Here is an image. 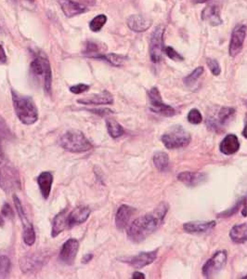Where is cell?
Here are the masks:
<instances>
[{"label":"cell","instance_id":"cell-1","mask_svg":"<svg viewBox=\"0 0 247 279\" xmlns=\"http://www.w3.org/2000/svg\"><path fill=\"white\" fill-rule=\"evenodd\" d=\"M168 206L166 203H161L152 213L133 221L128 229V237L134 243H140L154 233L164 223L167 213Z\"/></svg>","mask_w":247,"mask_h":279},{"label":"cell","instance_id":"cell-2","mask_svg":"<svg viewBox=\"0 0 247 279\" xmlns=\"http://www.w3.org/2000/svg\"><path fill=\"white\" fill-rule=\"evenodd\" d=\"M12 103L19 120L25 125H33L38 119V110L31 97L20 94L15 90H11Z\"/></svg>","mask_w":247,"mask_h":279},{"label":"cell","instance_id":"cell-3","mask_svg":"<svg viewBox=\"0 0 247 279\" xmlns=\"http://www.w3.org/2000/svg\"><path fill=\"white\" fill-rule=\"evenodd\" d=\"M22 186L21 178L16 167L0 152V187L4 192L14 193Z\"/></svg>","mask_w":247,"mask_h":279},{"label":"cell","instance_id":"cell-4","mask_svg":"<svg viewBox=\"0 0 247 279\" xmlns=\"http://www.w3.org/2000/svg\"><path fill=\"white\" fill-rule=\"evenodd\" d=\"M30 72L35 78L43 79L44 88L48 93H50L52 91V67L45 53H35V57L30 64Z\"/></svg>","mask_w":247,"mask_h":279},{"label":"cell","instance_id":"cell-5","mask_svg":"<svg viewBox=\"0 0 247 279\" xmlns=\"http://www.w3.org/2000/svg\"><path fill=\"white\" fill-rule=\"evenodd\" d=\"M60 146L71 153H84L93 148V145L79 131H69L59 140Z\"/></svg>","mask_w":247,"mask_h":279},{"label":"cell","instance_id":"cell-6","mask_svg":"<svg viewBox=\"0 0 247 279\" xmlns=\"http://www.w3.org/2000/svg\"><path fill=\"white\" fill-rule=\"evenodd\" d=\"M163 143L167 149L186 147L192 140L191 134L181 126H173L162 136Z\"/></svg>","mask_w":247,"mask_h":279},{"label":"cell","instance_id":"cell-7","mask_svg":"<svg viewBox=\"0 0 247 279\" xmlns=\"http://www.w3.org/2000/svg\"><path fill=\"white\" fill-rule=\"evenodd\" d=\"M165 28L164 26L155 27L150 39V56L154 63L162 60L163 53L165 52L164 46V34Z\"/></svg>","mask_w":247,"mask_h":279},{"label":"cell","instance_id":"cell-8","mask_svg":"<svg viewBox=\"0 0 247 279\" xmlns=\"http://www.w3.org/2000/svg\"><path fill=\"white\" fill-rule=\"evenodd\" d=\"M235 109L232 107H221L217 114L208 116L206 119V126L209 130L220 132L223 128L230 122V118L234 115Z\"/></svg>","mask_w":247,"mask_h":279},{"label":"cell","instance_id":"cell-9","mask_svg":"<svg viewBox=\"0 0 247 279\" xmlns=\"http://www.w3.org/2000/svg\"><path fill=\"white\" fill-rule=\"evenodd\" d=\"M13 201H14V205H15V208H16L18 214H19V217L21 219L22 223H23L24 241H25V243L27 246H33L34 244V242H35V233H34L33 224L31 223V222L29 221V219L27 217L26 211L23 208L22 202L19 199V197H18L16 195H13Z\"/></svg>","mask_w":247,"mask_h":279},{"label":"cell","instance_id":"cell-10","mask_svg":"<svg viewBox=\"0 0 247 279\" xmlns=\"http://www.w3.org/2000/svg\"><path fill=\"white\" fill-rule=\"evenodd\" d=\"M150 100V109L155 113H159L164 116H173L176 111L170 105H165L163 102L161 93L157 87H153L148 91Z\"/></svg>","mask_w":247,"mask_h":279},{"label":"cell","instance_id":"cell-11","mask_svg":"<svg viewBox=\"0 0 247 279\" xmlns=\"http://www.w3.org/2000/svg\"><path fill=\"white\" fill-rule=\"evenodd\" d=\"M228 255L225 251H220L215 253L212 258H210L203 266L202 273L206 279L213 278L226 265Z\"/></svg>","mask_w":247,"mask_h":279},{"label":"cell","instance_id":"cell-12","mask_svg":"<svg viewBox=\"0 0 247 279\" xmlns=\"http://www.w3.org/2000/svg\"><path fill=\"white\" fill-rule=\"evenodd\" d=\"M247 36V27L244 25H239L232 31L230 38L229 53L230 57L234 58L242 52L243 46Z\"/></svg>","mask_w":247,"mask_h":279},{"label":"cell","instance_id":"cell-13","mask_svg":"<svg viewBox=\"0 0 247 279\" xmlns=\"http://www.w3.org/2000/svg\"><path fill=\"white\" fill-rule=\"evenodd\" d=\"M157 252H158V250H155L153 251H148V252H140L136 256L124 258L122 259V262L128 263L130 266L136 269H142L146 266L150 265L151 263H153L156 260Z\"/></svg>","mask_w":247,"mask_h":279},{"label":"cell","instance_id":"cell-14","mask_svg":"<svg viewBox=\"0 0 247 279\" xmlns=\"http://www.w3.org/2000/svg\"><path fill=\"white\" fill-rule=\"evenodd\" d=\"M86 2H89V0H59L63 13L69 18L85 12L88 9Z\"/></svg>","mask_w":247,"mask_h":279},{"label":"cell","instance_id":"cell-15","mask_svg":"<svg viewBox=\"0 0 247 279\" xmlns=\"http://www.w3.org/2000/svg\"><path fill=\"white\" fill-rule=\"evenodd\" d=\"M79 249V242L75 238L68 239L60 250V262L66 265H72L77 257V252Z\"/></svg>","mask_w":247,"mask_h":279},{"label":"cell","instance_id":"cell-16","mask_svg":"<svg viewBox=\"0 0 247 279\" xmlns=\"http://www.w3.org/2000/svg\"><path fill=\"white\" fill-rule=\"evenodd\" d=\"M44 263H45V258H43L42 256L32 254V255H27L23 259H21L20 265H21V270L25 274H31L40 269L44 265Z\"/></svg>","mask_w":247,"mask_h":279},{"label":"cell","instance_id":"cell-17","mask_svg":"<svg viewBox=\"0 0 247 279\" xmlns=\"http://www.w3.org/2000/svg\"><path fill=\"white\" fill-rule=\"evenodd\" d=\"M77 103L85 105H112L113 97L111 96L110 92H108L107 90H104L101 93L85 97L84 99H79L77 100Z\"/></svg>","mask_w":247,"mask_h":279},{"label":"cell","instance_id":"cell-18","mask_svg":"<svg viewBox=\"0 0 247 279\" xmlns=\"http://www.w3.org/2000/svg\"><path fill=\"white\" fill-rule=\"evenodd\" d=\"M135 211L136 209L132 207H129L128 205L120 206L115 216V225L118 230L122 231L128 226V223L131 217L133 216V214L135 213Z\"/></svg>","mask_w":247,"mask_h":279},{"label":"cell","instance_id":"cell-19","mask_svg":"<svg viewBox=\"0 0 247 279\" xmlns=\"http://www.w3.org/2000/svg\"><path fill=\"white\" fill-rule=\"evenodd\" d=\"M90 215V209L87 207H77L68 213L69 228L84 223Z\"/></svg>","mask_w":247,"mask_h":279},{"label":"cell","instance_id":"cell-20","mask_svg":"<svg viewBox=\"0 0 247 279\" xmlns=\"http://www.w3.org/2000/svg\"><path fill=\"white\" fill-rule=\"evenodd\" d=\"M216 222H190L183 224V229L189 234H202L212 230L216 226Z\"/></svg>","mask_w":247,"mask_h":279},{"label":"cell","instance_id":"cell-21","mask_svg":"<svg viewBox=\"0 0 247 279\" xmlns=\"http://www.w3.org/2000/svg\"><path fill=\"white\" fill-rule=\"evenodd\" d=\"M179 182L184 183L188 187H194L206 180V174L202 172H192L184 171L178 175Z\"/></svg>","mask_w":247,"mask_h":279},{"label":"cell","instance_id":"cell-22","mask_svg":"<svg viewBox=\"0 0 247 279\" xmlns=\"http://www.w3.org/2000/svg\"><path fill=\"white\" fill-rule=\"evenodd\" d=\"M240 146L241 144L238 137L235 134H228L224 139L222 140L220 145V150L222 154L226 156H230L238 152Z\"/></svg>","mask_w":247,"mask_h":279},{"label":"cell","instance_id":"cell-23","mask_svg":"<svg viewBox=\"0 0 247 279\" xmlns=\"http://www.w3.org/2000/svg\"><path fill=\"white\" fill-rule=\"evenodd\" d=\"M202 19L212 27H218L222 24L220 9L217 5L207 6L202 12Z\"/></svg>","mask_w":247,"mask_h":279},{"label":"cell","instance_id":"cell-24","mask_svg":"<svg viewBox=\"0 0 247 279\" xmlns=\"http://www.w3.org/2000/svg\"><path fill=\"white\" fill-rule=\"evenodd\" d=\"M69 228L68 211L67 209H63L59 214L55 216L52 222V236L54 238L59 236L61 232Z\"/></svg>","mask_w":247,"mask_h":279},{"label":"cell","instance_id":"cell-25","mask_svg":"<svg viewBox=\"0 0 247 279\" xmlns=\"http://www.w3.org/2000/svg\"><path fill=\"white\" fill-rule=\"evenodd\" d=\"M128 26L132 31L142 33L151 27L152 21L141 15H131L128 19Z\"/></svg>","mask_w":247,"mask_h":279},{"label":"cell","instance_id":"cell-26","mask_svg":"<svg viewBox=\"0 0 247 279\" xmlns=\"http://www.w3.org/2000/svg\"><path fill=\"white\" fill-rule=\"evenodd\" d=\"M40 192L45 199H48L51 191H52V183H53V175L50 171H44L40 173L36 179Z\"/></svg>","mask_w":247,"mask_h":279},{"label":"cell","instance_id":"cell-27","mask_svg":"<svg viewBox=\"0 0 247 279\" xmlns=\"http://www.w3.org/2000/svg\"><path fill=\"white\" fill-rule=\"evenodd\" d=\"M230 236L231 240L237 244L247 241V223L234 225L230 230Z\"/></svg>","mask_w":247,"mask_h":279},{"label":"cell","instance_id":"cell-28","mask_svg":"<svg viewBox=\"0 0 247 279\" xmlns=\"http://www.w3.org/2000/svg\"><path fill=\"white\" fill-rule=\"evenodd\" d=\"M154 164L159 171H165L169 166V157L165 152H156L154 156Z\"/></svg>","mask_w":247,"mask_h":279},{"label":"cell","instance_id":"cell-29","mask_svg":"<svg viewBox=\"0 0 247 279\" xmlns=\"http://www.w3.org/2000/svg\"><path fill=\"white\" fill-rule=\"evenodd\" d=\"M106 127H107L108 133L113 139L119 138L125 133L124 128L120 125L119 123L113 120V119H107L106 120Z\"/></svg>","mask_w":247,"mask_h":279},{"label":"cell","instance_id":"cell-30","mask_svg":"<svg viewBox=\"0 0 247 279\" xmlns=\"http://www.w3.org/2000/svg\"><path fill=\"white\" fill-rule=\"evenodd\" d=\"M84 54L85 56L89 57V58H93V59H101L103 58L104 53L102 52L100 46L95 42L88 41L87 44L85 45V50H84Z\"/></svg>","mask_w":247,"mask_h":279},{"label":"cell","instance_id":"cell-31","mask_svg":"<svg viewBox=\"0 0 247 279\" xmlns=\"http://www.w3.org/2000/svg\"><path fill=\"white\" fill-rule=\"evenodd\" d=\"M12 138V133L9 130V126L5 119L0 115V152H2V144L4 141L9 140Z\"/></svg>","mask_w":247,"mask_h":279},{"label":"cell","instance_id":"cell-32","mask_svg":"<svg viewBox=\"0 0 247 279\" xmlns=\"http://www.w3.org/2000/svg\"><path fill=\"white\" fill-rule=\"evenodd\" d=\"M11 269V262L9 257L0 254V279H6L9 277Z\"/></svg>","mask_w":247,"mask_h":279},{"label":"cell","instance_id":"cell-33","mask_svg":"<svg viewBox=\"0 0 247 279\" xmlns=\"http://www.w3.org/2000/svg\"><path fill=\"white\" fill-rule=\"evenodd\" d=\"M102 60L107 61L110 62L113 66H122L124 64V61H126V57L118 55L115 53H109V54H104L102 58Z\"/></svg>","mask_w":247,"mask_h":279},{"label":"cell","instance_id":"cell-34","mask_svg":"<svg viewBox=\"0 0 247 279\" xmlns=\"http://www.w3.org/2000/svg\"><path fill=\"white\" fill-rule=\"evenodd\" d=\"M203 73H204V67H202V66L197 67V68H196L195 70H193L188 77H186L185 79H183L184 84H185L186 86H188V87L193 85L196 81L201 78V76L203 75Z\"/></svg>","mask_w":247,"mask_h":279},{"label":"cell","instance_id":"cell-35","mask_svg":"<svg viewBox=\"0 0 247 279\" xmlns=\"http://www.w3.org/2000/svg\"><path fill=\"white\" fill-rule=\"evenodd\" d=\"M107 22V17L104 14H100L94 18L93 20L89 23V28L92 32H99L102 30L104 25Z\"/></svg>","mask_w":247,"mask_h":279},{"label":"cell","instance_id":"cell-36","mask_svg":"<svg viewBox=\"0 0 247 279\" xmlns=\"http://www.w3.org/2000/svg\"><path fill=\"white\" fill-rule=\"evenodd\" d=\"M188 121L191 123V124H193V125H198L200 123H202L203 121V115L201 112L198 110V109H192L189 113H188Z\"/></svg>","mask_w":247,"mask_h":279},{"label":"cell","instance_id":"cell-37","mask_svg":"<svg viewBox=\"0 0 247 279\" xmlns=\"http://www.w3.org/2000/svg\"><path fill=\"white\" fill-rule=\"evenodd\" d=\"M206 63H207L208 68L211 71V73L213 74L214 76H220V75L221 68H220L219 61H216L214 59H207Z\"/></svg>","mask_w":247,"mask_h":279},{"label":"cell","instance_id":"cell-38","mask_svg":"<svg viewBox=\"0 0 247 279\" xmlns=\"http://www.w3.org/2000/svg\"><path fill=\"white\" fill-rule=\"evenodd\" d=\"M165 53L167 55V57L173 61H180L184 60V58L179 53H177L172 47L165 48Z\"/></svg>","mask_w":247,"mask_h":279},{"label":"cell","instance_id":"cell-39","mask_svg":"<svg viewBox=\"0 0 247 279\" xmlns=\"http://www.w3.org/2000/svg\"><path fill=\"white\" fill-rule=\"evenodd\" d=\"M245 200H246L245 198H244V199H241L233 208H231V209H229V210L223 211L220 214H219V217H230V216L234 215L235 213L238 212L239 209L242 207V205H243V203H244V201Z\"/></svg>","mask_w":247,"mask_h":279},{"label":"cell","instance_id":"cell-40","mask_svg":"<svg viewBox=\"0 0 247 279\" xmlns=\"http://www.w3.org/2000/svg\"><path fill=\"white\" fill-rule=\"evenodd\" d=\"M89 89V86L86 84H77L73 87H70V91L74 94H81L87 91Z\"/></svg>","mask_w":247,"mask_h":279},{"label":"cell","instance_id":"cell-41","mask_svg":"<svg viewBox=\"0 0 247 279\" xmlns=\"http://www.w3.org/2000/svg\"><path fill=\"white\" fill-rule=\"evenodd\" d=\"M2 214L8 218H12L13 216V210L8 203H5L2 207Z\"/></svg>","mask_w":247,"mask_h":279},{"label":"cell","instance_id":"cell-42","mask_svg":"<svg viewBox=\"0 0 247 279\" xmlns=\"http://www.w3.org/2000/svg\"><path fill=\"white\" fill-rule=\"evenodd\" d=\"M89 111L91 113H97V114H100V115H106V114L113 113L110 109H91Z\"/></svg>","mask_w":247,"mask_h":279},{"label":"cell","instance_id":"cell-43","mask_svg":"<svg viewBox=\"0 0 247 279\" xmlns=\"http://www.w3.org/2000/svg\"><path fill=\"white\" fill-rule=\"evenodd\" d=\"M7 62V55L5 53V50L3 49V47L0 45V65L4 64Z\"/></svg>","mask_w":247,"mask_h":279},{"label":"cell","instance_id":"cell-44","mask_svg":"<svg viewBox=\"0 0 247 279\" xmlns=\"http://www.w3.org/2000/svg\"><path fill=\"white\" fill-rule=\"evenodd\" d=\"M132 279H144L145 276L144 274L140 273V272H135L132 276Z\"/></svg>","mask_w":247,"mask_h":279},{"label":"cell","instance_id":"cell-45","mask_svg":"<svg viewBox=\"0 0 247 279\" xmlns=\"http://www.w3.org/2000/svg\"><path fill=\"white\" fill-rule=\"evenodd\" d=\"M92 258H93V255H92V254H86V255H85V256L83 257L82 262L85 264V263L90 262V261L92 260Z\"/></svg>","mask_w":247,"mask_h":279},{"label":"cell","instance_id":"cell-46","mask_svg":"<svg viewBox=\"0 0 247 279\" xmlns=\"http://www.w3.org/2000/svg\"><path fill=\"white\" fill-rule=\"evenodd\" d=\"M193 3H196V4H202V3H205L209 0H192Z\"/></svg>","mask_w":247,"mask_h":279},{"label":"cell","instance_id":"cell-47","mask_svg":"<svg viewBox=\"0 0 247 279\" xmlns=\"http://www.w3.org/2000/svg\"><path fill=\"white\" fill-rule=\"evenodd\" d=\"M242 134H243V136H244L245 138H247V124H246V127H245L244 131L242 132Z\"/></svg>","mask_w":247,"mask_h":279},{"label":"cell","instance_id":"cell-48","mask_svg":"<svg viewBox=\"0 0 247 279\" xmlns=\"http://www.w3.org/2000/svg\"><path fill=\"white\" fill-rule=\"evenodd\" d=\"M3 225H4V220L0 216V226H3Z\"/></svg>","mask_w":247,"mask_h":279},{"label":"cell","instance_id":"cell-49","mask_svg":"<svg viewBox=\"0 0 247 279\" xmlns=\"http://www.w3.org/2000/svg\"><path fill=\"white\" fill-rule=\"evenodd\" d=\"M28 1H30V2H34V0H28Z\"/></svg>","mask_w":247,"mask_h":279}]
</instances>
